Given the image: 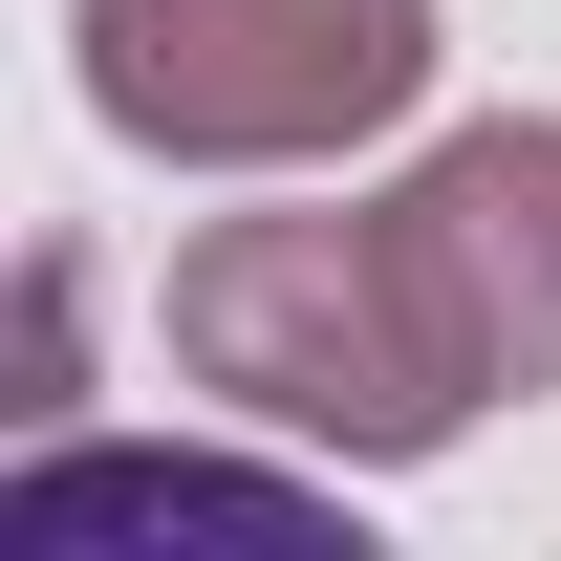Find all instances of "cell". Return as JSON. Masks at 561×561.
I'll return each mask as SVG.
<instances>
[{"mask_svg": "<svg viewBox=\"0 0 561 561\" xmlns=\"http://www.w3.org/2000/svg\"><path fill=\"white\" fill-rule=\"evenodd\" d=\"M173 367H195L216 411H260L280 454H346V476H411V454L476 432L389 195H346V216H216L195 260H173Z\"/></svg>", "mask_w": 561, "mask_h": 561, "instance_id": "cell-1", "label": "cell"}, {"mask_svg": "<svg viewBox=\"0 0 561 561\" xmlns=\"http://www.w3.org/2000/svg\"><path fill=\"white\" fill-rule=\"evenodd\" d=\"M389 238L432 280V346L476 411H540L561 389V108H496L432 173H389Z\"/></svg>", "mask_w": 561, "mask_h": 561, "instance_id": "cell-3", "label": "cell"}, {"mask_svg": "<svg viewBox=\"0 0 561 561\" xmlns=\"http://www.w3.org/2000/svg\"><path fill=\"white\" fill-rule=\"evenodd\" d=\"M66 346H87V260H22V389L0 411H66Z\"/></svg>", "mask_w": 561, "mask_h": 561, "instance_id": "cell-4", "label": "cell"}, {"mask_svg": "<svg viewBox=\"0 0 561 561\" xmlns=\"http://www.w3.org/2000/svg\"><path fill=\"white\" fill-rule=\"evenodd\" d=\"M87 108L173 173H302L432 87V0H66Z\"/></svg>", "mask_w": 561, "mask_h": 561, "instance_id": "cell-2", "label": "cell"}]
</instances>
